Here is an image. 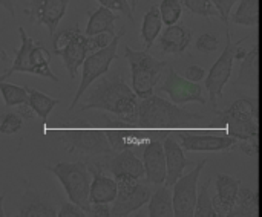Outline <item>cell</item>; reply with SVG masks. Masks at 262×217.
Here are the masks:
<instances>
[{"label": "cell", "mask_w": 262, "mask_h": 217, "mask_svg": "<svg viewBox=\"0 0 262 217\" xmlns=\"http://www.w3.org/2000/svg\"><path fill=\"white\" fill-rule=\"evenodd\" d=\"M206 118L181 109L172 101H166L157 95L140 98L132 116L126 124L138 129H180L195 123H204Z\"/></svg>", "instance_id": "obj_1"}, {"label": "cell", "mask_w": 262, "mask_h": 217, "mask_svg": "<svg viewBox=\"0 0 262 217\" xmlns=\"http://www.w3.org/2000/svg\"><path fill=\"white\" fill-rule=\"evenodd\" d=\"M138 100L140 98L134 89L126 84L120 74H111L100 77L98 83L91 90L86 103H83L80 110H104L112 113L117 119L126 123L135 112Z\"/></svg>", "instance_id": "obj_2"}, {"label": "cell", "mask_w": 262, "mask_h": 217, "mask_svg": "<svg viewBox=\"0 0 262 217\" xmlns=\"http://www.w3.org/2000/svg\"><path fill=\"white\" fill-rule=\"evenodd\" d=\"M60 141L71 155L84 158L88 162H98L112 155L104 129H98L83 118L61 123Z\"/></svg>", "instance_id": "obj_3"}, {"label": "cell", "mask_w": 262, "mask_h": 217, "mask_svg": "<svg viewBox=\"0 0 262 217\" xmlns=\"http://www.w3.org/2000/svg\"><path fill=\"white\" fill-rule=\"evenodd\" d=\"M221 124L227 127V133L236 139V146L249 155L255 156L259 149L258 104L253 98L236 100L230 107L218 113Z\"/></svg>", "instance_id": "obj_4"}, {"label": "cell", "mask_w": 262, "mask_h": 217, "mask_svg": "<svg viewBox=\"0 0 262 217\" xmlns=\"http://www.w3.org/2000/svg\"><path fill=\"white\" fill-rule=\"evenodd\" d=\"M18 35L21 44L15 51V58L11 67L0 75V81H5L15 72H26L43 78H49L57 83L58 77H55V74L49 67L51 52L40 41H34V38H31L23 28H18Z\"/></svg>", "instance_id": "obj_5"}, {"label": "cell", "mask_w": 262, "mask_h": 217, "mask_svg": "<svg viewBox=\"0 0 262 217\" xmlns=\"http://www.w3.org/2000/svg\"><path fill=\"white\" fill-rule=\"evenodd\" d=\"M124 57L130 66L132 89L137 97L146 98L154 95L161 75L169 70V63L157 60L147 51H135L129 46L124 47Z\"/></svg>", "instance_id": "obj_6"}, {"label": "cell", "mask_w": 262, "mask_h": 217, "mask_svg": "<svg viewBox=\"0 0 262 217\" xmlns=\"http://www.w3.org/2000/svg\"><path fill=\"white\" fill-rule=\"evenodd\" d=\"M46 168L60 181V184L63 185L68 195V201L78 205L86 214H89L91 211V201H89L91 172L86 162H58L54 167L46 165Z\"/></svg>", "instance_id": "obj_7"}, {"label": "cell", "mask_w": 262, "mask_h": 217, "mask_svg": "<svg viewBox=\"0 0 262 217\" xmlns=\"http://www.w3.org/2000/svg\"><path fill=\"white\" fill-rule=\"evenodd\" d=\"M124 29H121L115 37L114 40L111 41V44H107L106 47L97 51V52H92L86 57V60L83 61V72H81V81H80V86H78V90L75 93V97L72 98V103L71 106L68 107V112H71L80 101V98L84 95V92L88 90V87L97 81L100 77L106 75L111 69V64L112 61L117 58V51H118V43L121 40V37L124 35Z\"/></svg>", "instance_id": "obj_8"}, {"label": "cell", "mask_w": 262, "mask_h": 217, "mask_svg": "<svg viewBox=\"0 0 262 217\" xmlns=\"http://www.w3.org/2000/svg\"><path fill=\"white\" fill-rule=\"evenodd\" d=\"M246 38L233 41L230 32L227 31V41H226V47L221 52L220 58L215 61V64L212 66L210 72L206 77V89L212 98V101L216 103V100L221 98L223 90L232 75V69H233V61L236 60V51L238 47L244 43Z\"/></svg>", "instance_id": "obj_9"}, {"label": "cell", "mask_w": 262, "mask_h": 217, "mask_svg": "<svg viewBox=\"0 0 262 217\" xmlns=\"http://www.w3.org/2000/svg\"><path fill=\"white\" fill-rule=\"evenodd\" d=\"M115 181L118 185V193L115 201L112 202V216H126L149 202L152 190L150 187L143 184L141 179L118 178Z\"/></svg>", "instance_id": "obj_10"}, {"label": "cell", "mask_w": 262, "mask_h": 217, "mask_svg": "<svg viewBox=\"0 0 262 217\" xmlns=\"http://www.w3.org/2000/svg\"><path fill=\"white\" fill-rule=\"evenodd\" d=\"M206 159L201 161L189 175L181 176L172 190L173 196V211L175 216L190 217L195 214L196 199H198V181L203 168L206 167Z\"/></svg>", "instance_id": "obj_11"}, {"label": "cell", "mask_w": 262, "mask_h": 217, "mask_svg": "<svg viewBox=\"0 0 262 217\" xmlns=\"http://www.w3.org/2000/svg\"><path fill=\"white\" fill-rule=\"evenodd\" d=\"M236 144V139L227 132L189 130L181 133V147L186 152H229Z\"/></svg>", "instance_id": "obj_12"}, {"label": "cell", "mask_w": 262, "mask_h": 217, "mask_svg": "<svg viewBox=\"0 0 262 217\" xmlns=\"http://www.w3.org/2000/svg\"><path fill=\"white\" fill-rule=\"evenodd\" d=\"M107 123V129H104L107 141L114 152H121L124 149H134V147H146L152 139L150 133L146 132V129L132 127L120 119H112L104 116Z\"/></svg>", "instance_id": "obj_13"}, {"label": "cell", "mask_w": 262, "mask_h": 217, "mask_svg": "<svg viewBox=\"0 0 262 217\" xmlns=\"http://www.w3.org/2000/svg\"><path fill=\"white\" fill-rule=\"evenodd\" d=\"M161 90L166 92L170 97V101L178 106L187 103H200V104L206 103L203 87L198 83H193L186 77H181L172 67H169L167 70L166 80L161 84Z\"/></svg>", "instance_id": "obj_14"}, {"label": "cell", "mask_w": 262, "mask_h": 217, "mask_svg": "<svg viewBox=\"0 0 262 217\" xmlns=\"http://www.w3.org/2000/svg\"><path fill=\"white\" fill-rule=\"evenodd\" d=\"M68 3L69 0H31V8L25 12L32 23L45 26L52 37L66 14Z\"/></svg>", "instance_id": "obj_15"}, {"label": "cell", "mask_w": 262, "mask_h": 217, "mask_svg": "<svg viewBox=\"0 0 262 217\" xmlns=\"http://www.w3.org/2000/svg\"><path fill=\"white\" fill-rule=\"evenodd\" d=\"M101 168L104 172H109L114 175L115 179L118 178H134V179H143L146 176L144 164L137 158L132 149H124L118 152L117 155H111L103 161H98Z\"/></svg>", "instance_id": "obj_16"}, {"label": "cell", "mask_w": 262, "mask_h": 217, "mask_svg": "<svg viewBox=\"0 0 262 217\" xmlns=\"http://www.w3.org/2000/svg\"><path fill=\"white\" fill-rule=\"evenodd\" d=\"M86 165L92 175L91 191H89L91 204H112L118 193V185L115 178L106 176L104 170L98 162H88Z\"/></svg>", "instance_id": "obj_17"}, {"label": "cell", "mask_w": 262, "mask_h": 217, "mask_svg": "<svg viewBox=\"0 0 262 217\" xmlns=\"http://www.w3.org/2000/svg\"><path fill=\"white\" fill-rule=\"evenodd\" d=\"M143 164L146 172V181L154 185H161L166 181V155L164 146L160 141H150L143 152Z\"/></svg>", "instance_id": "obj_18"}, {"label": "cell", "mask_w": 262, "mask_h": 217, "mask_svg": "<svg viewBox=\"0 0 262 217\" xmlns=\"http://www.w3.org/2000/svg\"><path fill=\"white\" fill-rule=\"evenodd\" d=\"M18 216L25 217H54L58 216V210L54 205L49 193L34 191L31 187H26V191L20 201Z\"/></svg>", "instance_id": "obj_19"}, {"label": "cell", "mask_w": 262, "mask_h": 217, "mask_svg": "<svg viewBox=\"0 0 262 217\" xmlns=\"http://www.w3.org/2000/svg\"><path fill=\"white\" fill-rule=\"evenodd\" d=\"M86 38H88L86 34L80 31L64 49H61L60 52L55 54V55L61 57L63 64H64V67H66V70H68L71 80H74V78L77 77L78 69L83 66V61H84L86 57L89 55Z\"/></svg>", "instance_id": "obj_20"}, {"label": "cell", "mask_w": 262, "mask_h": 217, "mask_svg": "<svg viewBox=\"0 0 262 217\" xmlns=\"http://www.w3.org/2000/svg\"><path fill=\"white\" fill-rule=\"evenodd\" d=\"M163 146H164L166 168H167L164 185L173 187L175 182L183 176V172L189 165V161L184 156V149L181 147V144H178L172 136H167Z\"/></svg>", "instance_id": "obj_21"}, {"label": "cell", "mask_w": 262, "mask_h": 217, "mask_svg": "<svg viewBox=\"0 0 262 217\" xmlns=\"http://www.w3.org/2000/svg\"><path fill=\"white\" fill-rule=\"evenodd\" d=\"M192 41V31L184 23H175L164 29L160 46L166 54H183Z\"/></svg>", "instance_id": "obj_22"}, {"label": "cell", "mask_w": 262, "mask_h": 217, "mask_svg": "<svg viewBox=\"0 0 262 217\" xmlns=\"http://www.w3.org/2000/svg\"><path fill=\"white\" fill-rule=\"evenodd\" d=\"M117 18H118V15H115L112 9H109L106 6H100L95 11L89 12V20H88L84 34L95 35L100 32H111L114 35H117L115 34Z\"/></svg>", "instance_id": "obj_23"}, {"label": "cell", "mask_w": 262, "mask_h": 217, "mask_svg": "<svg viewBox=\"0 0 262 217\" xmlns=\"http://www.w3.org/2000/svg\"><path fill=\"white\" fill-rule=\"evenodd\" d=\"M259 196L256 190H252L249 187H239L238 196L232 207V217H250L258 216L259 213Z\"/></svg>", "instance_id": "obj_24"}, {"label": "cell", "mask_w": 262, "mask_h": 217, "mask_svg": "<svg viewBox=\"0 0 262 217\" xmlns=\"http://www.w3.org/2000/svg\"><path fill=\"white\" fill-rule=\"evenodd\" d=\"M258 72H259V46L255 44L252 49L247 51L246 57L241 60L238 84L239 86H247V87L256 86Z\"/></svg>", "instance_id": "obj_25"}, {"label": "cell", "mask_w": 262, "mask_h": 217, "mask_svg": "<svg viewBox=\"0 0 262 217\" xmlns=\"http://www.w3.org/2000/svg\"><path fill=\"white\" fill-rule=\"evenodd\" d=\"M215 185H216V195L213 198L218 199L221 204H224L227 207L229 213H232V207H233V202L238 196L241 181L238 178L230 176V175L220 173L216 176Z\"/></svg>", "instance_id": "obj_26"}, {"label": "cell", "mask_w": 262, "mask_h": 217, "mask_svg": "<svg viewBox=\"0 0 262 217\" xmlns=\"http://www.w3.org/2000/svg\"><path fill=\"white\" fill-rule=\"evenodd\" d=\"M161 29H163V18L160 14V6L154 5L144 14L143 25H141V40L144 43L146 51L154 44L157 37L161 34Z\"/></svg>", "instance_id": "obj_27"}, {"label": "cell", "mask_w": 262, "mask_h": 217, "mask_svg": "<svg viewBox=\"0 0 262 217\" xmlns=\"http://www.w3.org/2000/svg\"><path fill=\"white\" fill-rule=\"evenodd\" d=\"M149 216L170 217L175 216L173 211V196L172 187H160L155 193H152L149 199Z\"/></svg>", "instance_id": "obj_28"}, {"label": "cell", "mask_w": 262, "mask_h": 217, "mask_svg": "<svg viewBox=\"0 0 262 217\" xmlns=\"http://www.w3.org/2000/svg\"><path fill=\"white\" fill-rule=\"evenodd\" d=\"M28 93H29L28 104L31 106V109L34 110V113L41 119V123L46 124L49 113L60 103V100L52 98V97H49V95L37 90V89H31L29 86H28Z\"/></svg>", "instance_id": "obj_29"}, {"label": "cell", "mask_w": 262, "mask_h": 217, "mask_svg": "<svg viewBox=\"0 0 262 217\" xmlns=\"http://www.w3.org/2000/svg\"><path fill=\"white\" fill-rule=\"evenodd\" d=\"M232 20L241 26H256L259 23V0H239Z\"/></svg>", "instance_id": "obj_30"}, {"label": "cell", "mask_w": 262, "mask_h": 217, "mask_svg": "<svg viewBox=\"0 0 262 217\" xmlns=\"http://www.w3.org/2000/svg\"><path fill=\"white\" fill-rule=\"evenodd\" d=\"M0 93L6 107H17L23 103H28L29 98L28 86H17L5 81H0Z\"/></svg>", "instance_id": "obj_31"}, {"label": "cell", "mask_w": 262, "mask_h": 217, "mask_svg": "<svg viewBox=\"0 0 262 217\" xmlns=\"http://www.w3.org/2000/svg\"><path fill=\"white\" fill-rule=\"evenodd\" d=\"M209 182L201 185V190L198 191V199H196V208L195 214L196 217H216L215 208H213V199L209 191Z\"/></svg>", "instance_id": "obj_32"}, {"label": "cell", "mask_w": 262, "mask_h": 217, "mask_svg": "<svg viewBox=\"0 0 262 217\" xmlns=\"http://www.w3.org/2000/svg\"><path fill=\"white\" fill-rule=\"evenodd\" d=\"M160 6V14L163 18V23L166 26L175 25L180 21L181 14H183V8L180 0H161Z\"/></svg>", "instance_id": "obj_33"}, {"label": "cell", "mask_w": 262, "mask_h": 217, "mask_svg": "<svg viewBox=\"0 0 262 217\" xmlns=\"http://www.w3.org/2000/svg\"><path fill=\"white\" fill-rule=\"evenodd\" d=\"M186 8L201 17H220L218 9L212 3V0H184Z\"/></svg>", "instance_id": "obj_34"}, {"label": "cell", "mask_w": 262, "mask_h": 217, "mask_svg": "<svg viewBox=\"0 0 262 217\" xmlns=\"http://www.w3.org/2000/svg\"><path fill=\"white\" fill-rule=\"evenodd\" d=\"M23 116L20 113H3L0 118V133L2 135H14L23 129Z\"/></svg>", "instance_id": "obj_35"}, {"label": "cell", "mask_w": 262, "mask_h": 217, "mask_svg": "<svg viewBox=\"0 0 262 217\" xmlns=\"http://www.w3.org/2000/svg\"><path fill=\"white\" fill-rule=\"evenodd\" d=\"M80 31L81 29L78 28V25H75L74 28H66V29H61L60 32H55L52 35V52L57 54L61 49H64Z\"/></svg>", "instance_id": "obj_36"}, {"label": "cell", "mask_w": 262, "mask_h": 217, "mask_svg": "<svg viewBox=\"0 0 262 217\" xmlns=\"http://www.w3.org/2000/svg\"><path fill=\"white\" fill-rule=\"evenodd\" d=\"M86 43H88V51L89 54L92 52H97L103 47H106L107 44H111V41L114 40V34L111 32H100V34H95V35H86Z\"/></svg>", "instance_id": "obj_37"}, {"label": "cell", "mask_w": 262, "mask_h": 217, "mask_svg": "<svg viewBox=\"0 0 262 217\" xmlns=\"http://www.w3.org/2000/svg\"><path fill=\"white\" fill-rule=\"evenodd\" d=\"M101 6H106L112 11H118L123 12L124 15H127L129 20L134 21V9L130 6L129 0H97Z\"/></svg>", "instance_id": "obj_38"}, {"label": "cell", "mask_w": 262, "mask_h": 217, "mask_svg": "<svg viewBox=\"0 0 262 217\" xmlns=\"http://www.w3.org/2000/svg\"><path fill=\"white\" fill-rule=\"evenodd\" d=\"M196 49L204 52V54H210V52H215L218 47H220V40L212 35V34H203L196 38Z\"/></svg>", "instance_id": "obj_39"}, {"label": "cell", "mask_w": 262, "mask_h": 217, "mask_svg": "<svg viewBox=\"0 0 262 217\" xmlns=\"http://www.w3.org/2000/svg\"><path fill=\"white\" fill-rule=\"evenodd\" d=\"M238 2H239V0H212V3L215 5V8H216L218 12H220V18H221L224 23H229L232 8H233V5L238 3Z\"/></svg>", "instance_id": "obj_40"}, {"label": "cell", "mask_w": 262, "mask_h": 217, "mask_svg": "<svg viewBox=\"0 0 262 217\" xmlns=\"http://www.w3.org/2000/svg\"><path fill=\"white\" fill-rule=\"evenodd\" d=\"M86 213L75 204H72L71 201L68 202H63L61 207L58 208V216H68V217H78V216H84Z\"/></svg>", "instance_id": "obj_41"}, {"label": "cell", "mask_w": 262, "mask_h": 217, "mask_svg": "<svg viewBox=\"0 0 262 217\" xmlns=\"http://www.w3.org/2000/svg\"><path fill=\"white\" fill-rule=\"evenodd\" d=\"M184 77H186L187 80L193 81V83H200L201 80H206L207 72H206L204 67H201V66H198V64H192V66H189V67L186 69Z\"/></svg>", "instance_id": "obj_42"}, {"label": "cell", "mask_w": 262, "mask_h": 217, "mask_svg": "<svg viewBox=\"0 0 262 217\" xmlns=\"http://www.w3.org/2000/svg\"><path fill=\"white\" fill-rule=\"evenodd\" d=\"M111 204H91V216H112V207Z\"/></svg>", "instance_id": "obj_43"}, {"label": "cell", "mask_w": 262, "mask_h": 217, "mask_svg": "<svg viewBox=\"0 0 262 217\" xmlns=\"http://www.w3.org/2000/svg\"><path fill=\"white\" fill-rule=\"evenodd\" d=\"M17 107H18L17 113H20V115L23 116V119H32V118L35 116L34 110L31 109V106H29L28 103H23V104H20V106H17Z\"/></svg>", "instance_id": "obj_44"}, {"label": "cell", "mask_w": 262, "mask_h": 217, "mask_svg": "<svg viewBox=\"0 0 262 217\" xmlns=\"http://www.w3.org/2000/svg\"><path fill=\"white\" fill-rule=\"evenodd\" d=\"M15 3L17 0H0V5L11 14V17H15Z\"/></svg>", "instance_id": "obj_45"}, {"label": "cell", "mask_w": 262, "mask_h": 217, "mask_svg": "<svg viewBox=\"0 0 262 217\" xmlns=\"http://www.w3.org/2000/svg\"><path fill=\"white\" fill-rule=\"evenodd\" d=\"M3 201H5V195H0V217L5 216V208H3Z\"/></svg>", "instance_id": "obj_46"}, {"label": "cell", "mask_w": 262, "mask_h": 217, "mask_svg": "<svg viewBox=\"0 0 262 217\" xmlns=\"http://www.w3.org/2000/svg\"><path fill=\"white\" fill-rule=\"evenodd\" d=\"M130 6H132V9H135V6H137V0H130Z\"/></svg>", "instance_id": "obj_47"}]
</instances>
